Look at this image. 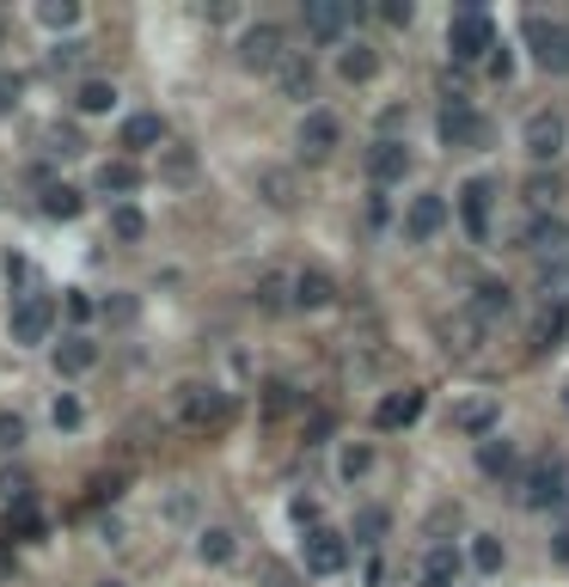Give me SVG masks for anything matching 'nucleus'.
Instances as JSON below:
<instances>
[{
    "mask_svg": "<svg viewBox=\"0 0 569 587\" xmlns=\"http://www.w3.org/2000/svg\"><path fill=\"white\" fill-rule=\"evenodd\" d=\"M447 50H453V62H484V55L496 50V25H491V13H477V7L453 13V19H447Z\"/></svg>",
    "mask_w": 569,
    "mask_h": 587,
    "instance_id": "obj_1",
    "label": "nucleus"
},
{
    "mask_svg": "<svg viewBox=\"0 0 569 587\" xmlns=\"http://www.w3.org/2000/svg\"><path fill=\"white\" fill-rule=\"evenodd\" d=\"M239 62L252 67V74H276V67L288 62V31L270 25V19H257V25L239 38Z\"/></svg>",
    "mask_w": 569,
    "mask_h": 587,
    "instance_id": "obj_2",
    "label": "nucleus"
},
{
    "mask_svg": "<svg viewBox=\"0 0 569 587\" xmlns=\"http://www.w3.org/2000/svg\"><path fill=\"white\" fill-rule=\"evenodd\" d=\"M520 147H527V159H539V166H545V159H557L569 147V117H563V111H551V105L533 111V117L520 123Z\"/></svg>",
    "mask_w": 569,
    "mask_h": 587,
    "instance_id": "obj_3",
    "label": "nucleus"
},
{
    "mask_svg": "<svg viewBox=\"0 0 569 587\" xmlns=\"http://www.w3.org/2000/svg\"><path fill=\"white\" fill-rule=\"evenodd\" d=\"M7 331H13L19 349H31V343H50V331H55V301H50V294H19L13 313H7Z\"/></svg>",
    "mask_w": 569,
    "mask_h": 587,
    "instance_id": "obj_4",
    "label": "nucleus"
},
{
    "mask_svg": "<svg viewBox=\"0 0 569 587\" xmlns=\"http://www.w3.org/2000/svg\"><path fill=\"white\" fill-rule=\"evenodd\" d=\"M178 417L190 422V429H221L226 417H233V398H226L221 386H178Z\"/></svg>",
    "mask_w": 569,
    "mask_h": 587,
    "instance_id": "obj_5",
    "label": "nucleus"
},
{
    "mask_svg": "<svg viewBox=\"0 0 569 587\" xmlns=\"http://www.w3.org/2000/svg\"><path fill=\"white\" fill-rule=\"evenodd\" d=\"M441 141H447V147H484V141H491V123L472 111L465 92H453L447 105H441Z\"/></svg>",
    "mask_w": 569,
    "mask_h": 587,
    "instance_id": "obj_6",
    "label": "nucleus"
},
{
    "mask_svg": "<svg viewBox=\"0 0 569 587\" xmlns=\"http://www.w3.org/2000/svg\"><path fill=\"white\" fill-rule=\"evenodd\" d=\"M527 43H533V62H539L545 74H569V25L533 13L527 19Z\"/></svg>",
    "mask_w": 569,
    "mask_h": 587,
    "instance_id": "obj_7",
    "label": "nucleus"
},
{
    "mask_svg": "<svg viewBox=\"0 0 569 587\" xmlns=\"http://www.w3.org/2000/svg\"><path fill=\"white\" fill-rule=\"evenodd\" d=\"M301 19H306V31H313L318 43H337L361 19V7L356 0H301Z\"/></svg>",
    "mask_w": 569,
    "mask_h": 587,
    "instance_id": "obj_8",
    "label": "nucleus"
},
{
    "mask_svg": "<svg viewBox=\"0 0 569 587\" xmlns=\"http://www.w3.org/2000/svg\"><path fill=\"white\" fill-rule=\"evenodd\" d=\"M491 209H496V184H491V178L460 184V221H465V233H472L477 245L491 239Z\"/></svg>",
    "mask_w": 569,
    "mask_h": 587,
    "instance_id": "obj_9",
    "label": "nucleus"
},
{
    "mask_svg": "<svg viewBox=\"0 0 569 587\" xmlns=\"http://www.w3.org/2000/svg\"><path fill=\"white\" fill-rule=\"evenodd\" d=\"M301 557H306V569H313V575H337L349 563V545L331 533V526H313V533L301 538Z\"/></svg>",
    "mask_w": 569,
    "mask_h": 587,
    "instance_id": "obj_10",
    "label": "nucleus"
},
{
    "mask_svg": "<svg viewBox=\"0 0 569 587\" xmlns=\"http://www.w3.org/2000/svg\"><path fill=\"white\" fill-rule=\"evenodd\" d=\"M520 245H527L533 258L557 263V258L569 251V227L557 221V214H533V221H527V233H520Z\"/></svg>",
    "mask_w": 569,
    "mask_h": 587,
    "instance_id": "obj_11",
    "label": "nucleus"
},
{
    "mask_svg": "<svg viewBox=\"0 0 569 587\" xmlns=\"http://www.w3.org/2000/svg\"><path fill=\"white\" fill-rule=\"evenodd\" d=\"M294 141H301L306 159H325L337 141H344V123H337L331 111H306V117H301V135H294Z\"/></svg>",
    "mask_w": 569,
    "mask_h": 587,
    "instance_id": "obj_12",
    "label": "nucleus"
},
{
    "mask_svg": "<svg viewBox=\"0 0 569 587\" xmlns=\"http://www.w3.org/2000/svg\"><path fill=\"white\" fill-rule=\"evenodd\" d=\"M404 171H411V147L380 135V141L368 147V178L373 184H404Z\"/></svg>",
    "mask_w": 569,
    "mask_h": 587,
    "instance_id": "obj_13",
    "label": "nucleus"
},
{
    "mask_svg": "<svg viewBox=\"0 0 569 587\" xmlns=\"http://www.w3.org/2000/svg\"><path fill=\"white\" fill-rule=\"evenodd\" d=\"M447 196H435V190H429V196H411V214H404V233H411V239H435L441 233V227H447Z\"/></svg>",
    "mask_w": 569,
    "mask_h": 587,
    "instance_id": "obj_14",
    "label": "nucleus"
},
{
    "mask_svg": "<svg viewBox=\"0 0 569 587\" xmlns=\"http://www.w3.org/2000/svg\"><path fill=\"white\" fill-rule=\"evenodd\" d=\"M288 301L306 306V313H318V306L337 301V282L325 270H301V275H288Z\"/></svg>",
    "mask_w": 569,
    "mask_h": 587,
    "instance_id": "obj_15",
    "label": "nucleus"
},
{
    "mask_svg": "<svg viewBox=\"0 0 569 587\" xmlns=\"http://www.w3.org/2000/svg\"><path fill=\"white\" fill-rule=\"evenodd\" d=\"M93 367H98V343L93 337H80L74 331V337L55 343V374L62 379H80V374H93Z\"/></svg>",
    "mask_w": 569,
    "mask_h": 587,
    "instance_id": "obj_16",
    "label": "nucleus"
},
{
    "mask_svg": "<svg viewBox=\"0 0 569 587\" xmlns=\"http://www.w3.org/2000/svg\"><path fill=\"white\" fill-rule=\"evenodd\" d=\"M276 86H282V98H313V86H318V67H313V55H301V50H288V62L276 67Z\"/></svg>",
    "mask_w": 569,
    "mask_h": 587,
    "instance_id": "obj_17",
    "label": "nucleus"
},
{
    "mask_svg": "<svg viewBox=\"0 0 569 587\" xmlns=\"http://www.w3.org/2000/svg\"><path fill=\"white\" fill-rule=\"evenodd\" d=\"M465 313H472L484 331H496V318H508V313H515V294H508L503 282H484V287L472 294V301H465Z\"/></svg>",
    "mask_w": 569,
    "mask_h": 587,
    "instance_id": "obj_18",
    "label": "nucleus"
},
{
    "mask_svg": "<svg viewBox=\"0 0 569 587\" xmlns=\"http://www.w3.org/2000/svg\"><path fill=\"white\" fill-rule=\"evenodd\" d=\"M423 417V391H392V398H380V410H373V429H411V422Z\"/></svg>",
    "mask_w": 569,
    "mask_h": 587,
    "instance_id": "obj_19",
    "label": "nucleus"
},
{
    "mask_svg": "<svg viewBox=\"0 0 569 587\" xmlns=\"http://www.w3.org/2000/svg\"><path fill=\"white\" fill-rule=\"evenodd\" d=\"M337 74L349 80V86H368L373 74H380V50H373V43H344V55H337Z\"/></svg>",
    "mask_w": 569,
    "mask_h": 587,
    "instance_id": "obj_20",
    "label": "nucleus"
},
{
    "mask_svg": "<svg viewBox=\"0 0 569 587\" xmlns=\"http://www.w3.org/2000/svg\"><path fill=\"white\" fill-rule=\"evenodd\" d=\"M123 147H129V154H147V147H166V117H154V111H135V117L123 123Z\"/></svg>",
    "mask_w": 569,
    "mask_h": 587,
    "instance_id": "obj_21",
    "label": "nucleus"
},
{
    "mask_svg": "<svg viewBox=\"0 0 569 587\" xmlns=\"http://www.w3.org/2000/svg\"><path fill=\"white\" fill-rule=\"evenodd\" d=\"M496 417H503V410H496V398H472V405L453 410V429L484 441V434H496Z\"/></svg>",
    "mask_w": 569,
    "mask_h": 587,
    "instance_id": "obj_22",
    "label": "nucleus"
},
{
    "mask_svg": "<svg viewBox=\"0 0 569 587\" xmlns=\"http://www.w3.org/2000/svg\"><path fill=\"white\" fill-rule=\"evenodd\" d=\"M527 509H557V502H563V465H539L527 478Z\"/></svg>",
    "mask_w": 569,
    "mask_h": 587,
    "instance_id": "obj_23",
    "label": "nucleus"
},
{
    "mask_svg": "<svg viewBox=\"0 0 569 587\" xmlns=\"http://www.w3.org/2000/svg\"><path fill=\"white\" fill-rule=\"evenodd\" d=\"M533 287H539L545 306H557V313H563V306H569V258L539 263V282H533Z\"/></svg>",
    "mask_w": 569,
    "mask_h": 587,
    "instance_id": "obj_24",
    "label": "nucleus"
},
{
    "mask_svg": "<svg viewBox=\"0 0 569 587\" xmlns=\"http://www.w3.org/2000/svg\"><path fill=\"white\" fill-rule=\"evenodd\" d=\"M453 581H460V551H453V545H429L423 587H453Z\"/></svg>",
    "mask_w": 569,
    "mask_h": 587,
    "instance_id": "obj_25",
    "label": "nucleus"
},
{
    "mask_svg": "<svg viewBox=\"0 0 569 587\" xmlns=\"http://www.w3.org/2000/svg\"><path fill=\"white\" fill-rule=\"evenodd\" d=\"M98 190H105V196L141 190V166H135V159H105V166H98Z\"/></svg>",
    "mask_w": 569,
    "mask_h": 587,
    "instance_id": "obj_26",
    "label": "nucleus"
},
{
    "mask_svg": "<svg viewBox=\"0 0 569 587\" xmlns=\"http://www.w3.org/2000/svg\"><path fill=\"white\" fill-rule=\"evenodd\" d=\"M477 471H484V478H508V471H515V447H508L503 434H484V441H477Z\"/></svg>",
    "mask_w": 569,
    "mask_h": 587,
    "instance_id": "obj_27",
    "label": "nucleus"
},
{
    "mask_svg": "<svg viewBox=\"0 0 569 587\" xmlns=\"http://www.w3.org/2000/svg\"><path fill=\"white\" fill-rule=\"evenodd\" d=\"M484 337H491V331L477 325V318L465 313V306L447 318V349H460V355H477V349H484Z\"/></svg>",
    "mask_w": 569,
    "mask_h": 587,
    "instance_id": "obj_28",
    "label": "nucleus"
},
{
    "mask_svg": "<svg viewBox=\"0 0 569 587\" xmlns=\"http://www.w3.org/2000/svg\"><path fill=\"white\" fill-rule=\"evenodd\" d=\"M110 105H117V86H110V80H80L74 111H86V117H105Z\"/></svg>",
    "mask_w": 569,
    "mask_h": 587,
    "instance_id": "obj_29",
    "label": "nucleus"
},
{
    "mask_svg": "<svg viewBox=\"0 0 569 587\" xmlns=\"http://www.w3.org/2000/svg\"><path fill=\"white\" fill-rule=\"evenodd\" d=\"M80 209H86V196H80L74 184H50V190H43V214H50V221H74Z\"/></svg>",
    "mask_w": 569,
    "mask_h": 587,
    "instance_id": "obj_30",
    "label": "nucleus"
},
{
    "mask_svg": "<svg viewBox=\"0 0 569 587\" xmlns=\"http://www.w3.org/2000/svg\"><path fill=\"white\" fill-rule=\"evenodd\" d=\"M252 301L257 306H264V313H288V275H282V270H264V275H257V294H252Z\"/></svg>",
    "mask_w": 569,
    "mask_h": 587,
    "instance_id": "obj_31",
    "label": "nucleus"
},
{
    "mask_svg": "<svg viewBox=\"0 0 569 587\" xmlns=\"http://www.w3.org/2000/svg\"><path fill=\"white\" fill-rule=\"evenodd\" d=\"M233 533H226V526H202V533H197V557L202 563H233Z\"/></svg>",
    "mask_w": 569,
    "mask_h": 587,
    "instance_id": "obj_32",
    "label": "nucleus"
},
{
    "mask_svg": "<svg viewBox=\"0 0 569 587\" xmlns=\"http://www.w3.org/2000/svg\"><path fill=\"white\" fill-rule=\"evenodd\" d=\"M257 196L270 209H294V171H257Z\"/></svg>",
    "mask_w": 569,
    "mask_h": 587,
    "instance_id": "obj_33",
    "label": "nucleus"
},
{
    "mask_svg": "<svg viewBox=\"0 0 569 587\" xmlns=\"http://www.w3.org/2000/svg\"><path fill=\"white\" fill-rule=\"evenodd\" d=\"M86 62H93V43H80V38H62V43L50 50V67H55V74H80Z\"/></svg>",
    "mask_w": 569,
    "mask_h": 587,
    "instance_id": "obj_34",
    "label": "nucleus"
},
{
    "mask_svg": "<svg viewBox=\"0 0 569 587\" xmlns=\"http://www.w3.org/2000/svg\"><path fill=\"white\" fill-rule=\"evenodd\" d=\"M190 171H197V154H190V147H159V178L190 184Z\"/></svg>",
    "mask_w": 569,
    "mask_h": 587,
    "instance_id": "obj_35",
    "label": "nucleus"
},
{
    "mask_svg": "<svg viewBox=\"0 0 569 587\" xmlns=\"http://www.w3.org/2000/svg\"><path fill=\"white\" fill-rule=\"evenodd\" d=\"M43 154L74 159V154H86V141H80V129H67V123H50V129H43Z\"/></svg>",
    "mask_w": 569,
    "mask_h": 587,
    "instance_id": "obj_36",
    "label": "nucleus"
},
{
    "mask_svg": "<svg viewBox=\"0 0 569 587\" xmlns=\"http://www.w3.org/2000/svg\"><path fill=\"white\" fill-rule=\"evenodd\" d=\"M386 533H392V514H386V509H361L356 514V538H361V545H380Z\"/></svg>",
    "mask_w": 569,
    "mask_h": 587,
    "instance_id": "obj_37",
    "label": "nucleus"
},
{
    "mask_svg": "<svg viewBox=\"0 0 569 587\" xmlns=\"http://www.w3.org/2000/svg\"><path fill=\"white\" fill-rule=\"evenodd\" d=\"M110 233H117V239H141L147 233V214L135 209V202H117V209H110Z\"/></svg>",
    "mask_w": 569,
    "mask_h": 587,
    "instance_id": "obj_38",
    "label": "nucleus"
},
{
    "mask_svg": "<svg viewBox=\"0 0 569 587\" xmlns=\"http://www.w3.org/2000/svg\"><path fill=\"white\" fill-rule=\"evenodd\" d=\"M38 19H43L50 31H67V25H80V7H74V0H43Z\"/></svg>",
    "mask_w": 569,
    "mask_h": 587,
    "instance_id": "obj_39",
    "label": "nucleus"
},
{
    "mask_svg": "<svg viewBox=\"0 0 569 587\" xmlns=\"http://www.w3.org/2000/svg\"><path fill=\"white\" fill-rule=\"evenodd\" d=\"M0 496L13 502V509H19V502H31V478H25V471L7 465V471H0Z\"/></svg>",
    "mask_w": 569,
    "mask_h": 587,
    "instance_id": "obj_40",
    "label": "nucleus"
},
{
    "mask_svg": "<svg viewBox=\"0 0 569 587\" xmlns=\"http://www.w3.org/2000/svg\"><path fill=\"white\" fill-rule=\"evenodd\" d=\"M557 196H563V184H557V178H533V184H527V202H533V209H539V214L551 209Z\"/></svg>",
    "mask_w": 569,
    "mask_h": 587,
    "instance_id": "obj_41",
    "label": "nucleus"
},
{
    "mask_svg": "<svg viewBox=\"0 0 569 587\" xmlns=\"http://www.w3.org/2000/svg\"><path fill=\"white\" fill-rule=\"evenodd\" d=\"M80 417H86V410H80V398H67V391L50 405V422H55V429H80Z\"/></svg>",
    "mask_w": 569,
    "mask_h": 587,
    "instance_id": "obj_42",
    "label": "nucleus"
},
{
    "mask_svg": "<svg viewBox=\"0 0 569 587\" xmlns=\"http://www.w3.org/2000/svg\"><path fill=\"white\" fill-rule=\"evenodd\" d=\"M472 563H477L484 575H496V569H503V545H496V538H477V545H472Z\"/></svg>",
    "mask_w": 569,
    "mask_h": 587,
    "instance_id": "obj_43",
    "label": "nucleus"
},
{
    "mask_svg": "<svg viewBox=\"0 0 569 587\" xmlns=\"http://www.w3.org/2000/svg\"><path fill=\"white\" fill-rule=\"evenodd\" d=\"M19 92H25V80H19L13 67H0V117H7V111L19 105Z\"/></svg>",
    "mask_w": 569,
    "mask_h": 587,
    "instance_id": "obj_44",
    "label": "nucleus"
},
{
    "mask_svg": "<svg viewBox=\"0 0 569 587\" xmlns=\"http://www.w3.org/2000/svg\"><path fill=\"white\" fill-rule=\"evenodd\" d=\"M380 19H386V25H411V19H417V7H411V0H386V7H380Z\"/></svg>",
    "mask_w": 569,
    "mask_h": 587,
    "instance_id": "obj_45",
    "label": "nucleus"
},
{
    "mask_svg": "<svg viewBox=\"0 0 569 587\" xmlns=\"http://www.w3.org/2000/svg\"><path fill=\"white\" fill-rule=\"evenodd\" d=\"M98 313H105L110 325H129V318H135V301H129V294H117V301H105Z\"/></svg>",
    "mask_w": 569,
    "mask_h": 587,
    "instance_id": "obj_46",
    "label": "nucleus"
},
{
    "mask_svg": "<svg viewBox=\"0 0 569 587\" xmlns=\"http://www.w3.org/2000/svg\"><path fill=\"white\" fill-rule=\"evenodd\" d=\"M368 465H373V453H368V447H344V478H361Z\"/></svg>",
    "mask_w": 569,
    "mask_h": 587,
    "instance_id": "obj_47",
    "label": "nucleus"
},
{
    "mask_svg": "<svg viewBox=\"0 0 569 587\" xmlns=\"http://www.w3.org/2000/svg\"><path fill=\"white\" fill-rule=\"evenodd\" d=\"M0 447H25V417H0Z\"/></svg>",
    "mask_w": 569,
    "mask_h": 587,
    "instance_id": "obj_48",
    "label": "nucleus"
},
{
    "mask_svg": "<svg viewBox=\"0 0 569 587\" xmlns=\"http://www.w3.org/2000/svg\"><path fill=\"white\" fill-rule=\"evenodd\" d=\"M294 521H301V526H306V533H313V526H318V502L294 496Z\"/></svg>",
    "mask_w": 569,
    "mask_h": 587,
    "instance_id": "obj_49",
    "label": "nucleus"
},
{
    "mask_svg": "<svg viewBox=\"0 0 569 587\" xmlns=\"http://www.w3.org/2000/svg\"><path fill=\"white\" fill-rule=\"evenodd\" d=\"M557 331H563V313H545V318H539V343H551Z\"/></svg>",
    "mask_w": 569,
    "mask_h": 587,
    "instance_id": "obj_50",
    "label": "nucleus"
},
{
    "mask_svg": "<svg viewBox=\"0 0 569 587\" xmlns=\"http://www.w3.org/2000/svg\"><path fill=\"white\" fill-rule=\"evenodd\" d=\"M491 74H496V80H508V74H515V55H508V50H503V55H491Z\"/></svg>",
    "mask_w": 569,
    "mask_h": 587,
    "instance_id": "obj_51",
    "label": "nucleus"
},
{
    "mask_svg": "<svg viewBox=\"0 0 569 587\" xmlns=\"http://www.w3.org/2000/svg\"><path fill=\"white\" fill-rule=\"evenodd\" d=\"M551 557H557V563H569V526H563V533L551 538Z\"/></svg>",
    "mask_w": 569,
    "mask_h": 587,
    "instance_id": "obj_52",
    "label": "nucleus"
},
{
    "mask_svg": "<svg viewBox=\"0 0 569 587\" xmlns=\"http://www.w3.org/2000/svg\"><path fill=\"white\" fill-rule=\"evenodd\" d=\"M7 38H13V31H7V19H0V50H7Z\"/></svg>",
    "mask_w": 569,
    "mask_h": 587,
    "instance_id": "obj_53",
    "label": "nucleus"
},
{
    "mask_svg": "<svg viewBox=\"0 0 569 587\" xmlns=\"http://www.w3.org/2000/svg\"><path fill=\"white\" fill-rule=\"evenodd\" d=\"M105 587H123V581H105Z\"/></svg>",
    "mask_w": 569,
    "mask_h": 587,
    "instance_id": "obj_54",
    "label": "nucleus"
}]
</instances>
